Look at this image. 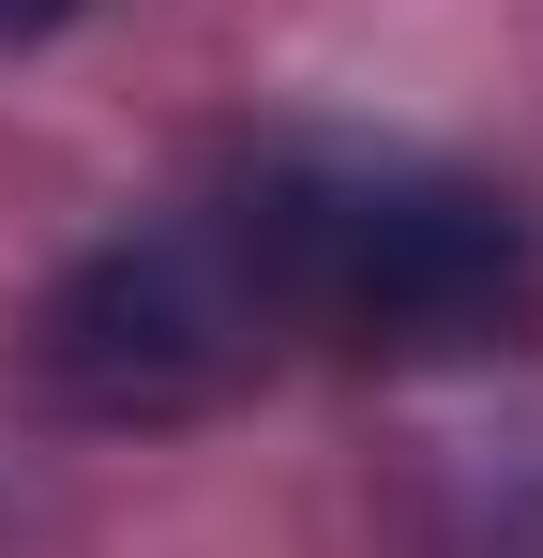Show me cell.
I'll use <instances>...</instances> for the list:
<instances>
[{
	"mask_svg": "<svg viewBox=\"0 0 543 558\" xmlns=\"http://www.w3.org/2000/svg\"><path fill=\"white\" fill-rule=\"evenodd\" d=\"M287 257V332L333 363H498L543 332V227L423 151H242Z\"/></svg>",
	"mask_w": 543,
	"mask_h": 558,
	"instance_id": "6da1fadb",
	"label": "cell"
},
{
	"mask_svg": "<svg viewBox=\"0 0 543 558\" xmlns=\"http://www.w3.org/2000/svg\"><path fill=\"white\" fill-rule=\"evenodd\" d=\"M31 392L61 423H196L227 392H257L302 332H287V257H272L257 167L136 211L121 242H90L76 272L31 302Z\"/></svg>",
	"mask_w": 543,
	"mask_h": 558,
	"instance_id": "7a4b0ae2",
	"label": "cell"
},
{
	"mask_svg": "<svg viewBox=\"0 0 543 558\" xmlns=\"http://www.w3.org/2000/svg\"><path fill=\"white\" fill-rule=\"evenodd\" d=\"M61 15H90V0H0V46H31V31H61Z\"/></svg>",
	"mask_w": 543,
	"mask_h": 558,
	"instance_id": "3957f363",
	"label": "cell"
}]
</instances>
